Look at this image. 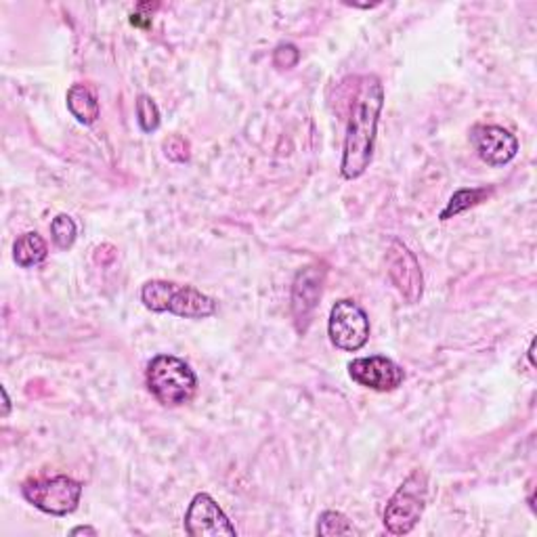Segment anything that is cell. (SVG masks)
<instances>
[{"mask_svg":"<svg viewBox=\"0 0 537 537\" xmlns=\"http://www.w3.org/2000/svg\"><path fill=\"white\" fill-rule=\"evenodd\" d=\"M382 105H385V88L378 76H361L353 104H350L341 162V175L349 181L360 178L369 168Z\"/></svg>","mask_w":537,"mask_h":537,"instance_id":"obj_1","label":"cell"},{"mask_svg":"<svg viewBox=\"0 0 537 537\" xmlns=\"http://www.w3.org/2000/svg\"><path fill=\"white\" fill-rule=\"evenodd\" d=\"M147 388L164 407H178L194 399L197 378L187 363L172 355L153 357L145 372Z\"/></svg>","mask_w":537,"mask_h":537,"instance_id":"obj_2","label":"cell"},{"mask_svg":"<svg viewBox=\"0 0 537 537\" xmlns=\"http://www.w3.org/2000/svg\"><path fill=\"white\" fill-rule=\"evenodd\" d=\"M428 496V477L424 470H414L395 491L385 508V527L393 535H405L418 525L424 514Z\"/></svg>","mask_w":537,"mask_h":537,"instance_id":"obj_3","label":"cell"},{"mask_svg":"<svg viewBox=\"0 0 537 537\" xmlns=\"http://www.w3.org/2000/svg\"><path fill=\"white\" fill-rule=\"evenodd\" d=\"M22 496L41 513L66 516L78 508L82 485L66 475L50 478H28L22 485Z\"/></svg>","mask_w":537,"mask_h":537,"instance_id":"obj_4","label":"cell"},{"mask_svg":"<svg viewBox=\"0 0 537 537\" xmlns=\"http://www.w3.org/2000/svg\"><path fill=\"white\" fill-rule=\"evenodd\" d=\"M330 341L336 349L355 350L363 349L369 341V319L368 313L361 309L355 300L342 298L332 306L330 311Z\"/></svg>","mask_w":537,"mask_h":537,"instance_id":"obj_5","label":"cell"},{"mask_svg":"<svg viewBox=\"0 0 537 537\" xmlns=\"http://www.w3.org/2000/svg\"><path fill=\"white\" fill-rule=\"evenodd\" d=\"M387 267L388 278L403 300L409 305L420 303L422 294H424V275H422L418 259L403 241L391 240V246L387 250Z\"/></svg>","mask_w":537,"mask_h":537,"instance_id":"obj_6","label":"cell"},{"mask_svg":"<svg viewBox=\"0 0 537 537\" xmlns=\"http://www.w3.org/2000/svg\"><path fill=\"white\" fill-rule=\"evenodd\" d=\"M325 268L322 265H309L300 268L292 284V315L296 330L305 334L309 330L313 313H315L319 298L323 292Z\"/></svg>","mask_w":537,"mask_h":537,"instance_id":"obj_7","label":"cell"},{"mask_svg":"<svg viewBox=\"0 0 537 537\" xmlns=\"http://www.w3.org/2000/svg\"><path fill=\"white\" fill-rule=\"evenodd\" d=\"M185 532L191 537H235L238 532L208 494H197L185 513Z\"/></svg>","mask_w":537,"mask_h":537,"instance_id":"obj_8","label":"cell"},{"mask_svg":"<svg viewBox=\"0 0 537 537\" xmlns=\"http://www.w3.org/2000/svg\"><path fill=\"white\" fill-rule=\"evenodd\" d=\"M349 376L360 387H366L369 391L391 393L399 388L405 380V372L393 360L382 355L360 357V360L349 363Z\"/></svg>","mask_w":537,"mask_h":537,"instance_id":"obj_9","label":"cell"},{"mask_svg":"<svg viewBox=\"0 0 537 537\" xmlns=\"http://www.w3.org/2000/svg\"><path fill=\"white\" fill-rule=\"evenodd\" d=\"M470 141L478 158L489 166H504L519 153V139L496 124H477L470 131Z\"/></svg>","mask_w":537,"mask_h":537,"instance_id":"obj_10","label":"cell"},{"mask_svg":"<svg viewBox=\"0 0 537 537\" xmlns=\"http://www.w3.org/2000/svg\"><path fill=\"white\" fill-rule=\"evenodd\" d=\"M168 311L172 315L185 319H206L216 313V300L194 286H177Z\"/></svg>","mask_w":537,"mask_h":537,"instance_id":"obj_11","label":"cell"},{"mask_svg":"<svg viewBox=\"0 0 537 537\" xmlns=\"http://www.w3.org/2000/svg\"><path fill=\"white\" fill-rule=\"evenodd\" d=\"M68 110L82 124H93L99 118L101 105L91 86L74 85L68 91Z\"/></svg>","mask_w":537,"mask_h":537,"instance_id":"obj_12","label":"cell"},{"mask_svg":"<svg viewBox=\"0 0 537 537\" xmlns=\"http://www.w3.org/2000/svg\"><path fill=\"white\" fill-rule=\"evenodd\" d=\"M47 257H49L47 241H44L42 235L36 232L19 235L15 244H13V259H15V263L23 268L41 265Z\"/></svg>","mask_w":537,"mask_h":537,"instance_id":"obj_13","label":"cell"},{"mask_svg":"<svg viewBox=\"0 0 537 537\" xmlns=\"http://www.w3.org/2000/svg\"><path fill=\"white\" fill-rule=\"evenodd\" d=\"M489 196H491V189H487V187L460 189L450 197V202H447V206L443 208V213H441L439 219L441 221H450V219H453V216L466 213V210L475 208L477 204L485 202Z\"/></svg>","mask_w":537,"mask_h":537,"instance_id":"obj_14","label":"cell"},{"mask_svg":"<svg viewBox=\"0 0 537 537\" xmlns=\"http://www.w3.org/2000/svg\"><path fill=\"white\" fill-rule=\"evenodd\" d=\"M177 290V284L172 281H164V279H151L141 287V300H143L145 309H150L153 313H164L168 311L170 306V298Z\"/></svg>","mask_w":537,"mask_h":537,"instance_id":"obj_15","label":"cell"},{"mask_svg":"<svg viewBox=\"0 0 537 537\" xmlns=\"http://www.w3.org/2000/svg\"><path fill=\"white\" fill-rule=\"evenodd\" d=\"M317 533L322 537H334V535H360L353 523H350L342 513L336 510H325L319 516Z\"/></svg>","mask_w":537,"mask_h":537,"instance_id":"obj_16","label":"cell"},{"mask_svg":"<svg viewBox=\"0 0 537 537\" xmlns=\"http://www.w3.org/2000/svg\"><path fill=\"white\" fill-rule=\"evenodd\" d=\"M50 235H53L55 246L59 250H69L74 246L76 235H78V227L72 216L68 214H57L53 221H50Z\"/></svg>","mask_w":537,"mask_h":537,"instance_id":"obj_17","label":"cell"},{"mask_svg":"<svg viewBox=\"0 0 537 537\" xmlns=\"http://www.w3.org/2000/svg\"><path fill=\"white\" fill-rule=\"evenodd\" d=\"M137 120H139V126L143 132L158 131L159 110H158L156 101H153L151 97H147V95H141V97L137 99Z\"/></svg>","mask_w":537,"mask_h":537,"instance_id":"obj_18","label":"cell"},{"mask_svg":"<svg viewBox=\"0 0 537 537\" xmlns=\"http://www.w3.org/2000/svg\"><path fill=\"white\" fill-rule=\"evenodd\" d=\"M164 151L172 162H187L189 159V143L183 137H170L164 141Z\"/></svg>","mask_w":537,"mask_h":537,"instance_id":"obj_19","label":"cell"},{"mask_svg":"<svg viewBox=\"0 0 537 537\" xmlns=\"http://www.w3.org/2000/svg\"><path fill=\"white\" fill-rule=\"evenodd\" d=\"M298 49L294 47V44H279L278 49L273 50V63L281 69H290L298 63Z\"/></svg>","mask_w":537,"mask_h":537,"instance_id":"obj_20","label":"cell"},{"mask_svg":"<svg viewBox=\"0 0 537 537\" xmlns=\"http://www.w3.org/2000/svg\"><path fill=\"white\" fill-rule=\"evenodd\" d=\"M72 535H97V529H93V527H76V529H72Z\"/></svg>","mask_w":537,"mask_h":537,"instance_id":"obj_21","label":"cell"},{"mask_svg":"<svg viewBox=\"0 0 537 537\" xmlns=\"http://www.w3.org/2000/svg\"><path fill=\"white\" fill-rule=\"evenodd\" d=\"M0 393H3V399H5V409H3V418L9 415V409H11V401H9V395H6V388L3 387L0 388Z\"/></svg>","mask_w":537,"mask_h":537,"instance_id":"obj_22","label":"cell"},{"mask_svg":"<svg viewBox=\"0 0 537 537\" xmlns=\"http://www.w3.org/2000/svg\"><path fill=\"white\" fill-rule=\"evenodd\" d=\"M533 353H535V338L532 341V344H529V350H527V360L535 368V357H533Z\"/></svg>","mask_w":537,"mask_h":537,"instance_id":"obj_23","label":"cell"}]
</instances>
